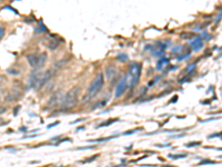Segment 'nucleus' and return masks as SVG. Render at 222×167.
I'll list each match as a JSON object with an SVG mask.
<instances>
[{
  "label": "nucleus",
  "instance_id": "1",
  "mask_svg": "<svg viewBox=\"0 0 222 167\" xmlns=\"http://www.w3.org/2000/svg\"><path fill=\"white\" fill-rule=\"evenodd\" d=\"M79 90L80 88L73 87L72 89L68 91L67 94L62 97L61 100V107L62 110H70V109L75 108L78 104V98H79Z\"/></svg>",
  "mask_w": 222,
  "mask_h": 167
},
{
  "label": "nucleus",
  "instance_id": "2",
  "mask_svg": "<svg viewBox=\"0 0 222 167\" xmlns=\"http://www.w3.org/2000/svg\"><path fill=\"white\" fill-rule=\"evenodd\" d=\"M142 71V65L140 62H131L129 66L128 70V78H129V86L128 87L133 88L138 84Z\"/></svg>",
  "mask_w": 222,
  "mask_h": 167
},
{
  "label": "nucleus",
  "instance_id": "3",
  "mask_svg": "<svg viewBox=\"0 0 222 167\" xmlns=\"http://www.w3.org/2000/svg\"><path fill=\"white\" fill-rule=\"evenodd\" d=\"M105 85V75L102 73L98 74L96 76V78L94 79V82H91L89 88H88V94H87V99L90 97L96 96L98 93L100 91V89L103 87Z\"/></svg>",
  "mask_w": 222,
  "mask_h": 167
},
{
  "label": "nucleus",
  "instance_id": "4",
  "mask_svg": "<svg viewBox=\"0 0 222 167\" xmlns=\"http://www.w3.org/2000/svg\"><path fill=\"white\" fill-rule=\"evenodd\" d=\"M53 76V71L51 69H48L46 70L44 74H41L40 76H39V80H38V84H37V89H41V88H44V86L47 85L48 82H50V79L52 78Z\"/></svg>",
  "mask_w": 222,
  "mask_h": 167
},
{
  "label": "nucleus",
  "instance_id": "5",
  "mask_svg": "<svg viewBox=\"0 0 222 167\" xmlns=\"http://www.w3.org/2000/svg\"><path fill=\"white\" fill-rule=\"evenodd\" d=\"M127 88H128V84H127V76H123L122 78L119 80V82L117 84L116 91H114V98H116V99H119L120 97L123 95V93L127 90Z\"/></svg>",
  "mask_w": 222,
  "mask_h": 167
},
{
  "label": "nucleus",
  "instance_id": "6",
  "mask_svg": "<svg viewBox=\"0 0 222 167\" xmlns=\"http://www.w3.org/2000/svg\"><path fill=\"white\" fill-rule=\"evenodd\" d=\"M26 58H27V62H28V64H29L32 68H36L37 66H38L39 55H37V54H30V55L27 56Z\"/></svg>",
  "mask_w": 222,
  "mask_h": 167
},
{
  "label": "nucleus",
  "instance_id": "7",
  "mask_svg": "<svg viewBox=\"0 0 222 167\" xmlns=\"http://www.w3.org/2000/svg\"><path fill=\"white\" fill-rule=\"evenodd\" d=\"M105 77H107L108 79L111 80L116 75H117L116 66H114V65H109V66H107L105 69Z\"/></svg>",
  "mask_w": 222,
  "mask_h": 167
},
{
  "label": "nucleus",
  "instance_id": "8",
  "mask_svg": "<svg viewBox=\"0 0 222 167\" xmlns=\"http://www.w3.org/2000/svg\"><path fill=\"white\" fill-rule=\"evenodd\" d=\"M20 97H21V94L19 93V91L11 90L10 93H8V95L6 96V100L7 101H9V103H11V101H17Z\"/></svg>",
  "mask_w": 222,
  "mask_h": 167
},
{
  "label": "nucleus",
  "instance_id": "9",
  "mask_svg": "<svg viewBox=\"0 0 222 167\" xmlns=\"http://www.w3.org/2000/svg\"><path fill=\"white\" fill-rule=\"evenodd\" d=\"M170 62L169 58H166V57H161L160 59H158V62H157V65H155V69L157 70H162V68L166 66V65H168Z\"/></svg>",
  "mask_w": 222,
  "mask_h": 167
},
{
  "label": "nucleus",
  "instance_id": "10",
  "mask_svg": "<svg viewBox=\"0 0 222 167\" xmlns=\"http://www.w3.org/2000/svg\"><path fill=\"white\" fill-rule=\"evenodd\" d=\"M61 42H63V40L59 41L58 39H51V40H49V44H48V49L50 51H55V50L58 49V47L60 46Z\"/></svg>",
  "mask_w": 222,
  "mask_h": 167
},
{
  "label": "nucleus",
  "instance_id": "11",
  "mask_svg": "<svg viewBox=\"0 0 222 167\" xmlns=\"http://www.w3.org/2000/svg\"><path fill=\"white\" fill-rule=\"evenodd\" d=\"M59 94H60V91H59V93H56V94H53L52 96L50 97V99L48 100V106H49V107H52V106H55L56 104H58L59 99L62 100V97Z\"/></svg>",
  "mask_w": 222,
  "mask_h": 167
},
{
  "label": "nucleus",
  "instance_id": "12",
  "mask_svg": "<svg viewBox=\"0 0 222 167\" xmlns=\"http://www.w3.org/2000/svg\"><path fill=\"white\" fill-rule=\"evenodd\" d=\"M39 76H40V74H35V73L32 74L29 78V87H31V88L37 87V84H38V80H39Z\"/></svg>",
  "mask_w": 222,
  "mask_h": 167
},
{
  "label": "nucleus",
  "instance_id": "13",
  "mask_svg": "<svg viewBox=\"0 0 222 167\" xmlns=\"http://www.w3.org/2000/svg\"><path fill=\"white\" fill-rule=\"evenodd\" d=\"M47 62V54L46 53H42L40 56H39V62H38V66L35 68V69H40L44 66V64Z\"/></svg>",
  "mask_w": 222,
  "mask_h": 167
},
{
  "label": "nucleus",
  "instance_id": "14",
  "mask_svg": "<svg viewBox=\"0 0 222 167\" xmlns=\"http://www.w3.org/2000/svg\"><path fill=\"white\" fill-rule=\"evenodd\" d=\"M38 25H39V27L35 29L36 34H49V31H48V29H47V27L42 24V21H41V20L39 21Z\"/></svg>",
  "mask_w": 222,
  "mask_h": 167
},
{
  "label": "nucleus",
  "instance_id": "15",
  "mask_svg": "<svg viewBox=\"0 0 222 167\" xmlns=\"http://www.w3.org/2000/svg\"><path fill=\"white\" fill-rule=\"evenodd\" d=\"M194 36H196L194 32H182V34H180V37H181L182 39H190V38H193Z\"/></svg>",
  "mask_w": 222,
  "mask_h": 167
},
{
  "label": "nucleus",
  "instance_id": "16",
  "mask_svg": "<svg viewBox=\"0 0 222 167\" xmlns=\"http://www.w3.org/2000/svg\"><path fill=\"white\" fill-rule=\"evenodd\" d=\"M117 120H119L118 118H113V119H109L107 120V123H101L100 125H98V128H100V127H105V126H109V125H111V124L116 123Z\"/></svg>",
  "mask_w": 222,
  "mask_h": 167
},
{
  "label": "nucleus",
  "instance_id": "17",
  "mask_svg": "<svg viewBox=\"0 0 222 167\" xmlns=\"http://www.w3.org/2000/svg\"><path fill=\"white\" fill-rule=\"evenodd\" d=\"M128 55H126V54H120L119 56L117 57V60L120 62H128Z\"/></svg>",
  "mask_w": 222,
  "mask_h": 167
},
{
  "label": "nucleus",
  "instance_id": "18",
  "mask_svg": "<svg viewBox=\"0 0 222 167\" xmlns=\"http://www.w3.org/2000/svg\"><path fill=\"white\" fill-rule=\"evenodd\" d=\"M188 154L183 153V154H177V155H172V154H170L169 157L171 159H180V158H184V157H187Z\"/></svg>",
  "mask_w": 222,
  "mask_h": 167
},
{
  "label": "nucleus",
  "instance_id": "19",
  "mask_svg": "<svg viewBox=\"0 0 222 167\" xmlns=\"http://www.w3.org/2000/svg\"><path fill=\"white\" fill-rule=\"evenodd\" d=\"M164 51H166V50L163 49H157L155 51H152V55L155 56V57H160V56L164 55Z\"/></svg>",
  "mask_w": 222,
  "mask_h": 167
},
{
  "label": "nucleus",
  "instance_id": "20",
  "mask_svg": "<svg viewBox=\"0 0 222 167\" xmlns=\"http://www.w3.org/2000/svg\"><path fill=\"white\" fill-rule=\"evenodd\" d=\"M159 79H160V76H155L153 79L150 80V82H148V87H152V86L155 85V84H157V82H159Z\"/></svg>",
  "mask_w": 222,
  "mask_h": 167
},
{
  "label": "nucleus",
  "instance_id": "21",
  "mask_svg": "<svg viewBox=\"0 0 222 167\" xmlns=\"http://www.w3.org/2000/svg\"><path fill=\"white\" fill-rule=\"evenodd\" d=\"M105 104H107V100L103 99V100H101V101H99V103H97V105L92 106V109H96V108H98V107H105Z\"/></svg>",
  "mask_w": 222,
  "mask_h": 167
},
{
  "label": "nucleus",
  "instance_id": "22",
  "mask_svg": "<svg viewBox=\"0 0 222 167\" xmlns=\"http://www.w3.org/2000/svg\"><path fill=\"white\" fill-rule=\"evenodd\" d=\"M181 48H182L181 46H175L174 48H172V50H171V53H172V54H177V53H179Z\"/></svg>",
  "mask_w": 222,
  "mask_h": 167
},
{
  "label": "nucleus",
  "instance_id": "23",
  "mask_svg": "<svg viewBox=\"0 0 222 167\" xmlns=\"http://www.w3.org/2000/svg\"><path fill=\"white\" fill-rule=\"evenodd\" d=\"M99 155H94V156H91V158H89V159H85V161H82V163H90V161H94V159H97V157H98Z\"/></svg>",
  "mask_w": 222,
  "mask_h": 167
},
{
  "label": "nucleus",
  "instance_id": "24",
  "mask_svg": "<svg viewBox=\"0 0 222 167\" xmlns=\"http://www.w3.org/2000/svg\"><path fill=\"white\" fill-rule=\"evenodd\" d=\"M203 164H214V161H210V159H205V161H200V165H203Z\"/></svg>",
  "mask_w": 222,
  "mask_h": 167
},
{
  "label": "nucleus",
  "instance_id": "25",
  "mask_svg": "<svg viewBox=\"0 0 222 167\" xmlns=\"http://www.w3.org/2000/svg\"><path fill=\"white\" fill-rule=\"evenodd\" d=\"M5 32H6V29H5V28H3V27L0 25V39H1L3 36H5Z\"/></svg>",
  "mask_w": 222,
  "mask_h": 167
},
{
  "label": "nucleus",
  "instance_id": "26",
  "mask_svg": "<svg viewBox=\"0 0 222 167\" xmlns=\"http://www.w3.org/2000/svg\"><path fill=\"white\" fill-rule=\"evenodd\" d=\"M197 145H201V141H197V143H189V144H187L186 146H187V147H192V146H197Z\"/></svg>",
  "mask_w": 222,
  "mask_h": 167
},
{
  "label": "nucleus",
  "instance_id": "27",
  "mask_svg": "<svg viewBox=\"0 0 222 167\" xmlns=\"http://www.w3.org/2000/svg\"><path fill=\"white\" fill-rule=\"evenodd\" d=\"M94 148V146H87V147H79V148H77V150H81V149H92Z\"/></svg>",
  "mask_w": 222,
  "mask_h": 167
},
{
  "label": "nucleus",
  "instance_id": "28",
  "mask_svg": "<svg viewBox=\"0 0 222 167\" xmlns=\"http://www.w3.org/2000/svg\"><path fill=\"white\" fill-rule=\"evenodd\" d=\"M59 124H60V123H59V121H56L55 124H51V125H48L47 128H48V129H49V128H52V127L57 126V125H59Z\"/></svg>",
  "mask_w": 222,
  "mask_h": 167
},
{
  "label": "nucleus",
  "instance_id": "29",
  "mask_svg": "<svg viewBox=\"0 0 222 167\" xmlns=\"http://www.w3.org/2000/svg\"><path fill=\"white\" fill-rule=\"evenodd\" d=\"M138 129H133V130H131V132H126L124 133V134H123V135H131V134H133V133H136L137 132Z\"/></svg>",
  "mask_w": 222,
  "mask_h": 167
},
{
  "label": "nucleus",
  "instance_id": "30",
  "mask_svg": "<svg viewBox=\"0 0 222 167\" xmlns=\"http://www.w3.org/2000/svg\"><path fill=\"white\" fill-rule=\"evenodd\" d=\"M177 100H178V96H174V99H173V98H172V99L170 100V101H169V103H168V104H172V103H175V101H177Z\"/></svg>",
  "mask_w": 222,
  "mask_h": 167
},
{
  "label": "nucleus",
  "instance_id": "31",
  "mask_svg": "<svg viewBox=\"0 0 222 167\" xmlns=\"http://www.w3.org/2000/svg\"><path fill=\"white\" fill-rule=\"evenodd\" d=\"M19 109H20V106H17V107H16V109H15V111H13V115H17L18 114V110H19Z\"/></svg>",
  "mask_w": 222,
  "mask_h": 167
},
{
  "label": "nucleus",
  "instance_id": "32",
  "mask_svg": "<svg viewBox=\"0 0 222 167\" xmlns=\"http://www.w3.org/2000/svg\"><path fill=\"white\" fill-rule=\"evenodd\" d=\"M6 110H7L6 107H1V108H0V115L2 114V111H6Z\"/></svg>",
  "mask_w": 222,
  "mask_h": 167
},
{
  "label": "nucleus",
  "instance_id": "33",
  "mask_svg": "<svg viewBox=\"0 0 222 167\" xmlns=\"http://www.w3.org/2000/svg\"><path fill=\"white\" fill-rule=\"evenodd\" d=\"M82 129H85V126L78 127V128H77V132H80V130H82Z\"/></svg>",
  "mask_w": 222,
  "mask_h": 167
},
{
  "label": "nucleus",
  "instance_id": "34",
  "mask_svg": "<svg viewBox=\"0 0 222 167\" xmlns=\"http://www.w3.org/2000/svg\"><path fill=\"white\" fill-rule=\"evenodd\" d=\"M26 127H21V128H20V132H27V130H26Z\"/></svg>",
  "mask_w": 222,
  "mask_h": 167
},
{
  "label": "nucleus",
  "instance_id": "35",
  "mask_svg": "<svg viewBox=\"0 0 222 167\" xmlns=\"http://www.w3.org/2000/svg\"><path fill=\"white\" fill-rule=\"evenodd\" d=\"M1 1H2V0H0V2H1Z\"/></svg>",
  "mask_w": 222,
  "mask_h": 167
}]
</instances>
